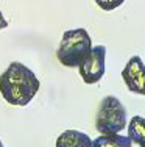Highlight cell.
<instances>
[{
    "instance_id": "obj_6",
    "label": "cell",
    "mask_w": 145,
    "mask_h": 147,
    "mask_svg": "<svg viewBox=\"0 0 145 147\" xmlns=\"http://www.w3.org/2000/svg\"><path fill=\"white\" fill-rule=\"evenodd\" d=\"M56 147H92V139L83 131L65 130L56 138Z\"/></svg>"
},
{
    "instance_id": "obj_9",
    "label": "cell",
    "mask_w": 145,
    "mask_h": 147,
    "mask_svg": "<svg viewBox=\"0 0 145 147\" xmlns=\"http://www.w3.org/2000/svg\"><path fill=\"white\" fill-rule=\"evenodd\" d=\"M94 2L103 9V11H112V9L119 8L120 5H123L125 0H94Z\"/></svg>"
},
{
    "instance_id": "obj_1",
    "label": "cell",
    "mask_w": 145,
    "mask_h": 147,
    "mask_svg": "<svg viewBox=\"0 0 145 147\" xmlns=\"http://www.w3.org/2000/svg\"><path fill=\"white\" fill-rule=\"evenodd\" d=\"M36 74L22 63H11L0 75V94L8 103L25 107L34 99L39 91Z\"/></svg>"
},
{
    "instance_id": "obj_2",
    "label": "cell",
    "mask_w": 145,
    "mask_h": 147,
    "mask_svg": "<svg viewBox=\"0 0 145 147\" xmlns=\"http://www.w3.org/2000/svg\"><path fill=\"white\" fill-rule=\"evenodd\" d=\"M92 50V39L84 28H74L64 31L56 58L65 67H78Z\"/></svg>"
},
{
    "instance_id": "obj_3",
    "label": "cell",
    "mask_w": 145,
    "mask_h": 147,
    "mask_svg": "<svg viewBox=\"0 0 145 147\" xmlns=\"http://www.w3.org/2000/svg\"><path fill=\"white\" fill-rule=\"evenodd\" d=\"M126 127V108L116 96H106L98 105L95 128L100 135H116Z\"/></svg>"
},
{
    "instance_id": "obj_5",
    "label": "cell",
    "mask_w": 145,
    "mask_h": 147,
    "mask_svg": "<svg viewBox=\"0 0 145 147\" xmlns=\"http://www.w3.org/2000/svg\"><path fill=\"white\" fill-rule=\"evenodd\" d=\"M122 78L131 92L145 96V64L139 55L128 59L122 71Z\"/></svg>"
},
{
    "instance_id": "obj_4",
    "label": "cell",
    "mask_w": 145,
    "mask_h": 147,
    "mask_svg": "<svg viewBox=\"0 0 145 147\" xmlns=\"http://www.w3.org/2000/svg\"><path fill=\"white\" fill-rule=\"evenodd\" d=\"M105 58H106V47L105 45H95V47H92L88 58L78 66L80 75L86 85H94V83H98L103 78L106 71Z\"/></svg>"
},
{
    "instance_id": "obj_11",
    "label": "cell",
    "mask_w": 145,
    "mask_h": 147,
    "mask_svg": "<svg viewBox=\"0 0 145 147\" xmlns=\"http://www.w3.org/2000/svg\"><path fill=\"white\" fill-rule=\"evenodd\" d=\"M0 147H3V142L2 141H0Z\"/></svg>"
},
{
    "instance_id": "obj_10",
    "label": "cell",
    "mask_w": 145,
    "mask_h": 147,
    "mask_svg": "<svg viewBox=\"0 0 145 147\" xmlns=\"http://www.w3.org/2000/svg\"><path fill=\"white\" fill-rule=\"evenodd\" d=\"M6 27H8V22H6V19L3 17V14H2V9H0V30L6 28Z\"/></svg>"
},
{
    "instance_id": "obj_7",
    "label": "cell",
    "mask_w": 145,
    "mask_h": 147,
    "mask_svg": "<svg viewBox=\"0 0 145 147\" xmlns=\"http://www.w3.org/2000/svg\"><path fill=\"white\" fill-rule=\"evenodd\" d=\"M92 147H133V142L128 136H123L120 133L100 135L98 138L92 139Z\"/></svg>"
},
{
    "instance_id": "obj_8",
    "label": "cell",
    "mask_w": 145,
    "mask_h": 147,
    "mask_svg": "<svg viewBox=\"0 0 145 147\" xmlns=\"http://www.w3.org/2000/svg\"><path fill=\"white\" fill-rule=\"evenodd\" d=\"M128 138L133 144L145 147V117L133 116L128 124Z\"/></svg>"
}]
</instances>
